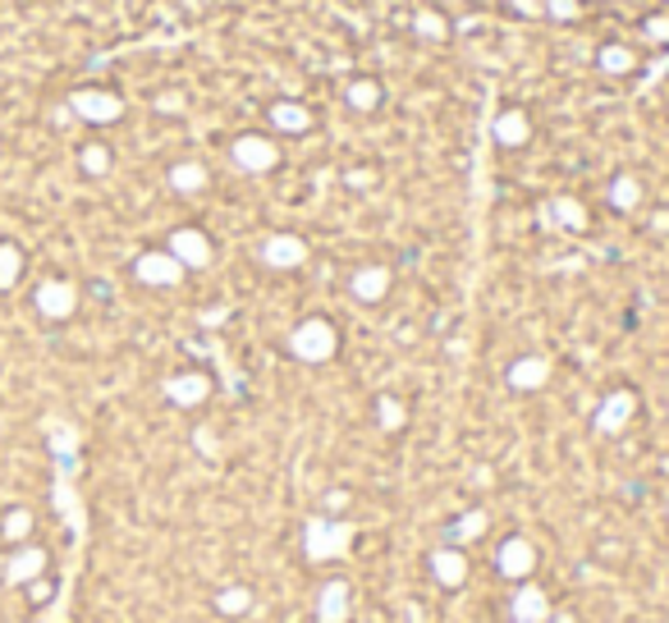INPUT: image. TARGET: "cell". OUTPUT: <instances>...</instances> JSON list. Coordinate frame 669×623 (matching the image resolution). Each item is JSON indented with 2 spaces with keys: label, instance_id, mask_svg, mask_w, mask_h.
Returning a JSON list of instances; mask_svg holds the SVG:
<instances>
[{
  "label": "cell",
  "instance_id": "6da1fadb",
  "mask_svg": "<svg viewBox=\"0 0 669 623\" xmlns=\"http://www.w3.org/2000/svg\"><path fill=\"white\" fill-rule=\"evenodd\" d=\"M349 541H353V528H349V523H330V518H307V528H303V555L313 559V564L340 559V555H349Z\"/></svg>",
  "mask_w": 669,
  "mask_h": 623
},
{
  "label": "cell",
  "instance_id": "7a4b0ae2",
  "mask_svg": "<svg viewBox=\"0 0 669 623\" xmlns=\"http://www.w3.org/2000/svg\"><path fill=\"white\" fill-rule=\"evenodd\" d=\"M290 349H294V358H303V362H326V358L334 353V326L321 321V317L303 321V326L290 335Z\"/></svg>",
  "mask_w": 669,
  "mask_h": 623
},
{
  "label": "cell",
  "instance_id": "3957f363",
  "mask_svg": "<svg viewBox=\"0 0 669 623\" xmlns=\"http://www.w3.org/2000/svg\"><path fill=\"white\" fill-rule=\"evenodd\" d=\"M69 111L88 124H115L124 115V101L115 92H101V88H79L69 97Z\"/></svg>",
  "mask_w": 669,
  "mask_h": 623
},
{
  "label": "cell",
  "instance_id": "277c9868",
  "mask_svg": "<svg viewBox=\"0 0 669 623\" xmlns=\"http://www.w3.org/2000/svg\"><path fill=\"white\" fill-rule=\"evenodd\" d=\"M33 307L46 321H65V317H73V307H79V290H73L69 280H42L33 294Z\"/></svg>",
  "mask_w": 669,
  "mask_h": 623
},
{
  "label": "cell",
  "instance_id": "5b68a950",
  "mask_svg": "<svg viewBox=\"0 0 669 623\" xmlns=\"http://www.w3.org/2000/svg\"><path fill=\"white\" fill-rule=\"evenodd\" d=\"M170 257L179 267H193V271H202V267H212V243H207V234L202 229H174L170 234Z\"/></svg>",
  "mask_w": 669,
  "mask_h": 623
},
{
  "label": "cell",
  "instance_id": "8992f818",
  "mask_svg": "<svg viewBox=\"0 0 669 623\" xmlns=\"http://www.w3.org/2000/svg\"><path fill=\"white\" fill-rule=\"evenodd\" d=\"M134 275L143 284H151V290H170V284L184 280V267H179L170 252H143L138 262H134Z\"/></svg>",
  "mask_w": 669,
  "mask_h": 623
},
{
  "label": "cell",
  "instance_id": "52a82bcc",
  "mask_svg": "<svg viewBox=\"0 0 669 623\" xmlns=\"http://www.w3.org/2000/svg\"><path fill=\"white\" fill-rule=\"evenodd\" d=\"M235 166L239 170H248V174H262V170H271L275 161H280V151H275V143L271 138H257V134H243V138H235Z\"/></svg>",
  "mask_w": 669,
  "mask_h": 623
},
{
  "label": "cell",
  "instance_id": "ba28073f",
  "mask_svg": "<svg viewBox=\"0 0 669 623\" xmlns=\"http://www.w3.org/2000/svg\"><path fill=\"white\" fill-rule=\"evenodd\" d=\"M262 262L275 267V271H294L307 262V243L298 239V234H271V239L262 243Z\"/></svg>",
  "mask_w": 669,
  "mask_h": 623
},
{
  "label": "cell",
  "instance_id": "9c48e42d",
  "mask_svg": "<svg viewBox=\"0 0 669 623\" xmlns=\"http://www.w3.org/2000/svg\"><path fill=\"white\" fill-rule=\"evenodd\" d=\"M46 574V551L42 545H19V551L5 559V582L10 587H29Z\"/></svg>",
  "mask_w": 669,
  "mask_h": 623
},
{
  "label": "cell",
  "instance_id": "30bf717a",
  "mask_svg": "<svg viewBox=\"0 0 669 623\" xmlns=\"http://www.w3.org/2000/svg\"><path fill=\"white\" fill-rule=\"evenodd\" d=\"M207 395H212V381L202 376V372H184V376H170L166 381V399L179 404V408H197Z\"/></svg>",
  "mask_w": 669,
  "mask_h": 623
},
{
  "label": "cell",
  "instance_id": "8fae6325",
  "mask_svg": "<svg viewBox=\"0 0 669 623\" xmlns=\"http://www.w3.org/2000/svg\"><path fill=\"white\" fill-rule=\"evenodd\" d=\"M633 408H637V399L628 395V389H614V395L597 408V431L601 435H614V431H624L628 427V418H633Z\"/></svg>",
  "mask_w": 669,
  "mask_h": 623
},
{
  "label": "cell",
  "instance_id": "7c38bea8",
  "mask_svg": "<svg viewBox=\"0 0 669 623\" xmlns=\"http://www.w3.org/2000/svg\"><path fill=\"white\" fill-rule=\"evenodd\" d=\"M551 619V601L536 582H523L513 591V623H546Z\"/></svg>",
  "mask_w": 669,
  "mask_h": 623
},
{
  "label": "cell",
  "instance_id": "4fadbf2b",
  "mask_svg": "<svg viewBox=\"0 0 669 623\" xmlns=\"http://www.w3.org/2000/svg\"><path fill=\"white\" fill-rule=\"evenodd\" d=\"M532 564H536V551H532L528 536H509V541L500 545V574H504V578H528Z\"/></svg>",
  "mask_w": 669,
  "mask_h": 623
},
{
  "label": "cell",
  "instance_id": "5bb4252c",
  "mask_svg": "<svg viewBox=\"0 0 669 623\" xmlns=\"http://www.w3.org/2000/svg\"><path fill=\"white\" fill-rule=\"evenodd\" d=\"M317 619L321 623H344L349 619V587L340 578L321 587V596H317Z\"/></svg>",
  "mask_w": 669,
  "mask_h": 623
},
{
  "label": "cell",
  "instance_id": "9a60e30c",
  "mask_svg": "<svg viewBox=\"0 0 669 623\" xmlns=\"http://www.w3.org/2000/svg\"><path fill=\"white\" fill-rule=\"evenodd\" d=\"M551 381V362L546 358H519L509 367V385L513 389H542Z\"/></svg>",
  "mask_w": 669,
  "mask_h": 623
},
{
  "label": "cell",
  "instance_id": "2e32d148",
  "mask_svg": "<svg viewBox=\"0 0 669 623\" xmlns=\"http://www.w3.org/2000/svg\"><path fill=\"white\" fill-rule=\"evenodd\" d=\"M385 290H390V271H385V267H363V271L353 275V298L358 303H381Z\"/></svg>",
  "mask_w": 669,
  "mask_h": 623
},
{
  "label": "cell",
  "instance_id": "e0dca14e",
  "mask_svg": "<svg viewBox=\"0 0 669 623\" xmlns=\"http://www.w3.org/2000/svg\"><path fill=\"white\" fill-rule=\"evenodd\" d=\"M431 574H435V582H445V587H463L468 582V559H463L458 551H435L431 555Z\"/></svg>",
  "mask_w": 669,
  "mask_h": 623
},
{
  "label": "cell",
  "instance_id": "ac0fdd59",
  "mask_svg": "<svg viewBox=\"0 0 669 623\" xmlns=\"http://www.w3.org/2000/svg\"><path fill=\"white\" fill-rule=\"evenodd\" d=\"M271 124L285 128V134H303V128L313 124V115H307V106H298V101H275V106H271Z\"/></svg>",
  "mask_w": 669,
  "mask_h": 623
},
{
  "label": "cell",
  "instance_id": "d6986e66",
  "mask_svg": "<svg viewBox=\"0 0 669 623\" xmlns=\"http://www.w3.org/2000/svg\"><path fill=\"white\" fill-rule=\"evenodd\" d=\"M528 134H532V124H528L523 111H504V115L496 120V143H504V147L528 143Z\"/></svg>",
  "mask_w": 669,
  "mask_h": 623
},
{
  "label": "cell",
  "instance_id": "ffe728a7",
  "mask_svg": "<svg viewBox=\"0 0 669 623\" xmlns=\"http://www.w3.org/2000/svg\"><path fill=\"white\" fill-rule=\"evenodd\" d=\"M546 212H551V220L564 225V229H587V212H582L578 197H555Z\"/></svg>",
  "mask_w": 669,
  "mask_h": 623
},
{
  "label": "cell",
  "instance_id": "44dd1931",
  "mask_svg": "<svg viewBox=\"0 0 669 623\" xmlns=\"http://www.w3.org/2000/svg\"><path fill=\"white\" fill-rule=\"evenodd\" d=\"M170 189H174V193H202V189H207V170H202L197 161L174 166V170H170Z\"/></svg>",
  "mask_w": 669,
  "mask_h": 623
},
{
  "label": "cell",
  "instance_id": "7402d4cb",
  "mask_svg": "<svg viewBox=\"0 0 669 623\" xmlns=\"http://www.w3.org/2000/svg\"><path fill=\"white\" fill-rule=\"evenodd\" d=\"M19 275H23V252H19V243H0V294L14 290Z\"/></svg>",
  "mask_w": 669,
  "mask_h": 623
},
{
  "label": "cell",
  "instance_id": "603a6c76",
  "mask_svg": "<svg viewBox=\"0 0 669 623\" xmlns=\"http://www.w3.org/2000/svg\"><path fill=\"white\" fill-rule=\"evenodd\" d=\"M610 202L620 206V212H633V206L642 202V189H637V179H633V174H620V179H614V189H610Z\"/></svg>",
  "mask_w": 669,
  "mask_h": 623
},
{
  "label": "cell",
  "instance_id": "cb8c5ba5",
  "mask_svg": "<svg viewBox=\"0 0 669 623\" xmlns=\"http://www.w3.org/2000/svg\"><path fill=\"white\" fill-rule=\"evenodd\" d=\"M216 610H220V614H248V610H252V591H248V587H225V591L216 596Z\"/></svg>",
  "mask_w": 669,
  "mask_h": 623
},
{
  "label": "cell",
  "instance_id": "d4e9b609",
  "mask_svg": "<svg viewBox=\"0 0 669 623\" xmlns=\"http://www.w3.org/2000/svg\"><path fill=\"white\" fill-rule=\"evenodd\" d=\"M344 97H349V106H353V111H372L376 101H381V88L372 83V78H358V83H349Z\"/></svg>",
  "mask_w": 669,
  "mask_h": 623
},
{
  "label": "cell",
  "instance_id": "484cf974",
  "mask_svg": "<svg viewBox=\"0 0 669 623\" xmlns=\"http://www.w3.org/2000/svg\"><path fill=\"white\" fill-rule=\"evenodd\" d=\"M637 60H633V50L628 46H601V69L605 73H628Z\"/></svg>",
  "mask_w": 669,
  "mask_h": 623
},
{
  "label": "cell",
  "instance_id": "4316f807",
  "mask_svg": "<svg viewBox=\"0 0 669 623\" xmlns=\"http://www.w3.org/2000/svg\"><path fill=\"white\" fill-rule=\"evenodd\" d=\"M0 532H5V541H29V532H33V513H29V509H10V513H5V528H0Z\"/></svg>",
  "mask_w": 669,
  "mask_h": 623
},
{
  "label": "cell",
  "instance_id": "83f0119b",
  "mask_svg": "<svg viewBox=\"0 0 669 623\" xmlns=\"http://www.w3.org/2000/svg\"><path fill=\"white\" fill-rule=\"evenodd\" d=\"M79 166H83L88 174H106V170H111V151L101 147V143H88V147L79 151Z\"/></svg>",
  "mask_w": 669,
  "mask_h": 623
},
{
  "label": "cell",
  "instance_id": "f1b7e54d",
  "mask_svg": "<svg viewBox=\"0 0 669 623\" xmlns=\"http://www.w3.org/2000/svg\"><path fill=\"white\" fill-rule=\"evenodd\" d=\"M413 33L427 37V42H441V37H445V19H441V14H431V10H422V14L413 19Z\"/></svg>",
  "mask_w": 669,
  "mask_h": 623
},
{
  "label": "cell",
  "instance_id": "f546056e",
  "mask_svg": "<svg viewBox=\"0 0 669 623\" xmlns=\"http://www.w3.org/2000/svg\"><path fill=\"white\" fill-rule=\"evenodd\" d=\"M376 418H381L385 431H399V427H404V404H399V399H381V404H376Z\"/></svg>",
  "mask_w": 669,
  "mask_h": 623
},
{
  "label": "cell",
  "instance_id": "4dcf8cb0",
  "mask_svg": "<svg viewBox=\"0 0 669 623\" xmlns=\"http://www.w3.org/2000/svg\"><path fill=\"white\" fill-rule=\"evenodd\" d=\"M486 532V513L477 509V513H468L463 523H454V541H473V536H481Z\"/></svg>",
  "mask_w": 669,
  "mask_h": 623
},
{
  "label": "cell",
  "instance_id": "1f68e13d",
  "mask_svg": "<svg viewBox=\"0 0 669 623\" xmlns=\"http://www.w3.org/2000/svg\"><path fill=\"white\" fill-rule=\"evenodd\" d=\"M551 14H555V19H574L578 5H574V0H551Z\"/></svg>",
  "mask_w": 669,
  "mask_h": 623
},
{
  "label": "cell",
  "instance_id": "d6a6232c",
  "mask_svg": "<svg viewBox=\"0 0 669 623\" xmlns=\"http://www.w3.org/2000/svg\"><path fill=\"white\" fill-rule=\"evenodd\" d=\"M647 37H656V42H669V19H651V23H647Z\"/></svg>",
  "mask_w": 669,
  "mask_h": 623
},
{
  "label": "cell",
  "instance_id": "836d02e7",
  "mask_svg": "<svg viewBox=\"0 0 669 623\" xmlns=\"http://www.w3.org/2000/svg\"><path fill=\"white\" fill-rule=\"evenodd\" d=\"M349 505V496H344V490H330V496H326V509H334V513H340Z\"/></svg>",
  "mask_w": 669,
  "mask_h": 623
},
{
  "label": "cell",
  "instance_id": "e575fe53",
  "mask_svg": "<svg viewBox=\"0 0 669 623\" xmlns=\"http://www.w3.org/2000/svg\"><path fill=\"white\" fill-rule=\"evenodd\" d=\"M157 106H161V111H179V106H184V101H179V97L170 92V97H161V101H157Z\"/></svg>",
  "mask_w": 669,
  "mask_h": 623
},
{
  "label": "cell",
  "instance_id": "d590c367",
  "mask_svg": "<svg viewBox=\"0 0 669 623\" xmlns=\"http://www.w3.org/2000/svg\"><path fill=\"white\" fill-rule=\"evenodd\" d=\"M513 5H519L523 14H536V10H542V5H536V0H513Z\"/></svg>",
  "mask_w": 669,
  "mask_h": 623
},
{
  "label": "cell",
  "instance_id": "8d00e7d4",
  "mask_svg": "<svg viewBox=\"0 0 669 623\" xmlns=\"http://www.w3.org/2000/svg\"><path fill=\"white\" fill-rule=\"evenodd\" d=\"M551 623H578V619H574V614H555Z\"/></svg>",
  "mask_w": 669,
  "mask_h": 623
}]
</instances>
